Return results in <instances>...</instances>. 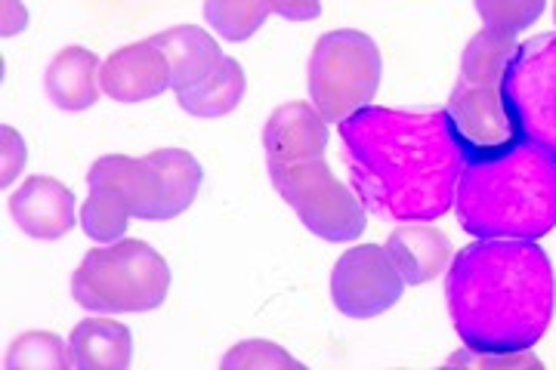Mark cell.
I'll return each instance as SVG.
<instances>
[{
    "instance_id": "f546056e",
    "label": "cell",
    "mask_w": 556,
    "mask_h": 370,
    "mask_svg": "<svg viewBox=\"0 0 556 370\" xmlns=\"http://www.w3.org/2000/svg\"><path fill=\"white\" fill-rule=\"evenodd\" d=\"M554 22H556V7H554Z\"/></svg>"
},
{
    "instance_id": "ba28073f",
    "label": "cell",
    "mask_w": 556,
    "mask_h": 370,
    "mask_svg": "<svg viewBox=\"0 0 556 370\" xmlns=\"http://www.w3.org/2000/svg\"><path fill=\"white\" fill-rule=\"evenodd\" d=\"M405 293V278L380 244H358L334 263L331 299L346 318H378L390 312Z\"/></svg>"
},
{
    "instance_id": "7402d4cb",
    "label": "cell",
    "mask_w": 556,
    "mask_h": 370,
    "mask_svg": "<svg viewBox=\"0 0 556 370\" xmlns=\"http://www.w3.org/2000/svg\"><path fill=\"white\" fill-rule=\"evenodd\" d=\"M75 368L72 343L50 331H28L7 349V370H68Z\"/></svg>"
},
{
    "instance_id": "7a4b0ae2",
    "label": "cell",
    "mask_w": 556,
    "mask_h": 370,
    "mask_svg": "<svg viewBox=\"0 0 556 370\" xmlns=\"http://www.w3.org/2000/svg\"><path fill=\"white\" fill-rule=\"evenodd\" d=\"M445 299L470 349H532L551 328V256L526 238H477L448 266Z\"/></svg>"
},
{
    "instance_id": "30bf717a",
    "label": "cell",
    "mask_w": 556,
    "mask_h": 370,
    "mask_svg": "<svg viewBox=\"0 0 556 370\" xmlns=\"http://www.w3.org/2000/svg\"><path fill=\"white\" fill-rule=\"evenodd\" d=\"M100 80L102 93L115 102H149L170 87V65L155 40H137L102 62Z\"/></svg>"
},
{
    "instance_id": "ffe728a7",
    "label": "cell",
    "mask_w": 556,
    "mask_h": 370,
    "mask_svg": "<svg viewBox=\"0 0 556 370\" xmlns=\"http://www.w3.org/2000/svg\"><path fill=\"white\" fill-rule=\"evenodd\" d=\"M517 35L501 31V28H482L467 43L460 59V80L479 84V87H501L504 68L517 53Z\"/></svg>"
},
{
    "instance_id": "484cf974",
    "label": "cell",
    "mask_w": 556,
    "mask_h": 370,
    "mask_svg": "<svg viewBox=\"0 0 556 370\" xmlns=\"http://www.w3.org/2000/svg\"><path fill=\"white\" fill-rule=\"evenodd\" d=\"M448 365H467V368H541L532 349H470L464 346L448 358Z\"/></svg>"
},
{
    "instance_id": "f1b7e54d",
    "label": "cell",
    "mask_w": 556,
    "mask_h": 370,
    "mask_svg": "<svg viewBox=\"0 0 556 370\" xmlns=\"http://www.w3.org/2000/svg\"><path fill=\"white\" fill-rule=\"evenodd\" d=\"M0 7H3V13H0V35L3 38H13V35L25 31L28 10L22 7V0H0Z\"/></svg>"
},
{
    "instance_id": "2e32d148",
    "label": "cell",
    "mask_w": 556,
    "mask_h": 370,
    "mask_svg": "<svg viewBox=\"0 0 556 370\" xmlns=\"http://www.w3.org/2000/svg\"><path fill=\"white\" fill-rule=\"evenodd\" d=\"M155 43L161 47V53L167 56L170 65V87L174 93L195 87L199 80L207 75H214L223 65V50L219 43L199 25H177L155 35Z\"/></svg>"
},
{
    "instance_id": "d4e9b609",
    "label": "cell",
    "mask_w": 556,
    "mask_h": 370,
    "mask_svg": "<svg viewBox=\"0 0 556 370\" xmlns=\"http://www.w3.org/2000/svg\"><path fill=\"white\" fill-rule=\"evenodd\" d=\"M300 361L294 355L269 343V340H244L239 346L226 352L223 358V368L236 370V368H298Z\"/></svg>"
},
{
    "instance_id": "277c9868",
    "label": "cell",
    "mask_w": 556,
    "mask_h": 370,
    "mask_svg": "<svg viewBox=\"0 0 556 370\" xmlns=\"http://www.w3.org/2000/svg\"><path fill=\"white\" fill-rule=\"evenodd\" d=\"M167 259L137 238H121L90 251L72 275L75 303L97 315L152 312L167 299Z\"/></svg>"
},
{
    "instance_id": "7c38bea8",
    "label": "cell",
    "mask_w": 556,
    "mask_h": 370,
    "mask_svg": "<svg viewBox=\"0 0 556 370\" xmlns=\"http://www.w3.org/2000/svg\"><path fill=\"white\" fill-rule=\"evenodd\" d=\"M10 216L38 241H60L75 229V195L53 176H28L10 197Z\"/></svg>"
},
{
    "instance_id": "e0dca14e",
    "label": "cell",
    "mask_w": 556,
    "mask_h": 370,
    "mask_svg": "<svg viewBox=\"0 0 556 370\" xmlns=\"http://www.w3.org/2000/svg\"><path fill=\"white\" fill-rule=\"evenodd\" d=\"M146 161L159 174V201H155L149 219L167 222L174 216L186 214L192 207V201L199 197L201 179H204L199 161L182 149H159V152H149Z\"/></svg>"
},
{
    "instance_id": "52a82bcc",
    "label": "cell",
    "mask_w": 556,
    "mask_h": 370,
    "mask_svg": "<svg viewBox=\"0 0 556 370\" xmlns=\"http://www.w3.org/2000/svg\"><path fill=\"white\" fill-rule=\"evenodd\" d=\"M501 97L517 133L556 157V31L519 43Z\"/></svg>"
},
{
    "instance_id": "ac0fdd59",
    "label": "cell",
    "mask_w": 556,
    "mask_h": 370,
    "mask_svg": "<svg viewBox=\"0 0 556 370\" xmlns=\"http://www.w3.org/2000/svg\"><path fill=\"white\" fill-rule=\"evenodd\" d=\"M80 370H127L134 361V333L112 318H87L68 336Z\"/></svg>"
},
{
    "instance_id": "8992f818",
    "label": "cell",
    "mask_w": 556,
    "mask_h": 370,
    "mask_svg": "<svg viewBox=\"0 0 556 370\" xmlns=\"http://www.w3.org/2000/svg\"><path fill=\"white\" fill-rule=\"evenodd\" d=\"M276 192L294 207L300 222L331 244H350L368 229V210L356 192H350L325 157L269 167Z\"/></svg>"
},
{
    "instance_id": "8fae6325",
    "label": "cell",
    "mask_w": 556,
    "mask_h": 370,
    "mask_svg": "<svg viewBox=\"0 0 556 370\" xmlns=\"http://www.w3.org/2000/svg\"><path fill=\"white\" fill-rule=\"evenodd\" d=\"M328 139V120L318 115L313 102H285L263 127V149L269 167L325 157Z\"/></svg>"
},
{
    "instance_id": "44dd1931",
    "label": "cell",
    "mask_w": 556,
    "mask_h": 370,
    "mask_svg": "<svg viewBox=\"0 0 556 370\" xmlns=\"http://www.w3.org/2000/svg\"><path fill=\"white\" fill-rule=\"evenodd\" d=\"M273 16L269 0H204V20L219 38L248 40Z\"/></svg>"
},
{
    "instance_id": "4fadbf2b",
    "label": "cell",
    "mask_w": 556,
    "mask_h": 370,
    "mask_svg": "<svg viewBox=\"0 0 556 370\" xmlns=\"http://www.w3.org/2000/svg\"><path fill=\"white\" fill-rule=\"evenodd\" d=\"M387 251L393 256L405 284H427L442 275L452 259V238L430 222H402L387 238Z\"/></svg>"
},
{
    "instance_id": "4316f807",
    "label": "cell",
    "mask_w": 556,
    "mask_h": 370,
    "mask_svg": "<svg viewBox=\"0 0 556 370\" xmlns=\"http://www.w3.org/2000/svg\"><path fill=\"white\" fill-rule=\"evenodd\" d=\"M28 161V149H25V139L20 137V130H13L10 124L0 127V182L3 189L13 186V179L22 174Z\"/></svg>"
},
{
    "instance_id": "9c48e42d",
    "label": "cell",
    "mask_w": 556,
    "mask_h": 370,
    "mask_svg": "<svg viewBox=\"0 0 556 370\" xmlns=\"http://www.w3.org/2000/svg\"><path fill=\"white\" fill-rule=\"evenodd\" d=\"M445 115L452 120L457 139L464 142L467 155L489 152V149L519 139L517 127L507 115L501 87H479V84L457 78L452 99L445 105Z\"/></svg>"
},
{
    "instance_id": "9a60e30c",
    "label": "cell",
    "mask_w": 556,
    "mask_h": 370,
    "mask_svg": "<svg viewBox=\"0 0 556 370\" xmlns=\"http://www.w3.org/2000/svg\"><path fill=\"white\" fill-rule=\"evenodd\" d=\"M87 189L109 192L130 207V214L139 219H149L155 201H159V174L146 157L105 155L100 157L90 174H87Z\"/></svg>"
},
{
    "instance_id": "5b68a950",
    "label": "cell",
    "mask_w": 556,
    "mask_h": 370,
    "mask_svg": "<svg viewBox=\"0 0 556 370\" xmlns=\"http://www.w3.org/2000/svg\"><path fill=\"white\" fill-rule=\"evenodd\" d=\"M383 59L375 40L365 31L338 28L321 35L309 56V102L328 124H340L346 117L371 105L378 97Z\"/></svg>"
},
{
    "instance_id": "603a6c76",
    "label": "cell",
    "mask_w": 556,
    "mask_h": 370,
    "mask_svg": "<svg viewBox=\"0 0 556 370\" xmlns=\"http://www.w3.org/2000/svg\"><path fill=\"white\" fill-rule=\"evenodd\" d=\"M130 216L134 214L124 201L109 192H100V189H90L87 204L80 207V229L87 232V238H93L100 244H115L127 232Z\"/></svg>"
},
{
    "instance_id": "d6986e66",
    "label": "cell",
    "mask_w": 556,
    "mask_h": 370,
    "mask_svg": "<svg viewBox=\"0 0 556 370\" xmlns=\"http://www.w3.org/2000/svg\"><path fill=\"white\" fill-rule=\"evenodd\" d=\"M244 87H248V80H244L241 62L226 56L214 75H207V78L199 80L189 90H179L177 102L186 115L211 120V117H223L229 115V112H236L241 105V99H244Z\"/></svg>"
},
{
    "instance_id": "6da1fadb",
    "label": "cell",
    "mask_w": 556,
    "mask_h": 370,
    "mask_svg": "<svg viewBox=\"0 0 556 370\" xmlns=\"http://www.w3.org/2000/svg\"><path fill=\"white\" fill-rule=\"evenodd\" d=\"M350 182L368 214L433 222L455 207L467 149L442 112L365 105L340 120Z\"/></svg>"
},
{
    "instance_id": "cb8c5ba5",
    "label": "cell",
    "mask_w": 556,
    "mask_h": 370,
    "mask_svg": "<svg viewBox=\"0 0 556 370\" xmlns=\"http://www.w3.org/2000/svg\"><path fill=\"white\" fill-rule=\"evenodd\" d=\"M473 3L485 28H501L510 35L532 28L547 7V0H473Z\"/></svg>"
},
{
    "instance_id": "83f0119b",
    "label": "cell",
    "mask_w": 556,
    "mask_h": 370,
    "mask_svg": "<svg viewBox=\"0 0 556 370\" xmlns=\"http://www.w3.org/2000/svg\"><path fill=\"white\" fill-rule=\"evenodd\" d=\"M269 7L288 22H313L321 13V0H269Z\"/></svg>"
},
{
    "instance_id": "3957f363",
    "label": "cell",
    "mask_w": 556,
    "mask_h": 370,
    "mask_svg": "<svg viewBox=\"0 0 556 370\" xmlns=\"http://www.w3.org/2000/svg\"><path fill=\"white\" fill-rule=\"evenodd\" d=\"M452 210L473 238L538 241L551 234L556 229V157L522 137L467 155Z\"/></svg>"
},
{
    "instance_id": "5bb4252c",
    "label": "cell",
    "mask_w": 556,
    "mask_h": 370,
    "mask_svg": "<svg viewBox=\"0 0 556 370\" xmlns=\"http://www.w3.org/2000/svg\"><path fill=\"white\" fill-rule=\"evenodd\" d=\"M102 62L87 47H65L47 68V97L62 112H87L100 102Z\"/></svg>"
}]
</instances>
